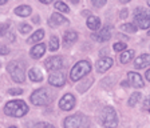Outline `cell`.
<instances>
[{"label": "cell", "instance_id": "1", "mask_svg": "<svg viewBox=\"0 0 150 128\" xmlns=\"http://www.w3.org/2000/svg\"><path fill=\"white\" fill-rule=\"evenodd\" d=\"M4 112L6 115L12 116V118H22L23 115L28 112V107L23 100H12L6 104Z\"/></svg>", "mask_w": 150, "mask_h": 128}, {"label": "cell", "instance_id": "2", "mask_svg": "<svg viewBox=\"0 0 150 128\" xmlns=\"http://www.w3.org/2000/svg\"><path fill=\"white\" fill-rule=\"evenodd\" d=\"M100 123L106 128H117L118 125V116L112 107H105L100 112Z\"/></svg>", "mask_w": 150, "mask_h": 128}, {"label": "cell", "instance_id": "3", "mask_svg": "<svg viewBox=\"0 0 150 128\" xmlns=\"http://www.w3.org/2000/svg\"><path fill=\"white\" fill-rule=\"evenodd\" d=\"M91 71V64L87 60H81L72 67L71 73H70V78L72 81H78L83 78L84 75H87L88 72Z\"/></svg>", "mask_w": 150, "mask_h": 128}, {"label": "cell", "instance_id": "4", "mask_svg": "<svg viewBox=\"0 0 150 128\" xmlns=\"http://www.w3.org/2000/svg\"><path fill=\"white\" fill-rule=\"evenodd\" d=\"M51 100H52V94L48 88L36 90L31 95V101L35 106H46V104L51 103Z\"/></svg>", "mask_w": 150, "mask_h": 128}, {"label": "cell", "instance_id": "5", "mask_svg": "<svg viewBox=\"0 0 150 128\" xmlns=\"http://www.w3.org/2000/svg\"><path fill=\"white\" fill-rule=\"evenodd\" d=\"M7 71L11 75L13 81L16 83H23L24 81V66L19 62H9L7 66Z\"/></svg>", "mask_w": 150, "mask_h": 128}, {"label": "cell", "instance_id": "6", "mask_svg": "<svg viewBox=\"0 0 150 128\" xmlns=\"http://www.w3.org/2000/svg\"><path fill=\"white\" fill-rule=\"evenodd\" d=\"M88 124H90L88 119L84 115H82V113L69 116L63 123L64 128H87Z\"/></svg>", "mask_w": 150, "mask_h": 128}, {"label": "cell", "instance_id": "7", "mask_svg": "<svg viewBox=\"0 0 150 128\" xmlns=\"http://www.w3.org/2000/svg\"><path fill=\"white\" fill-rule=\"evenodd\" d=\"M135 23L142 29L150 28V15L144 8H137L135 10Z\"/></svg>", "mask_w": 150, "mask_h": 128}, {"label": "cell", "instance_id": "8", "mask_svg": "<svg viewBox=\"0 0 150 128\" xmlns=\"http://www.w3.org/2000/svg\"><path fill=\"white\" fill-rule=\"evenodd\" d=\"M44 66L48 71H59L63 66H64V63H63V57L62 56H51L44 62Z\"/></svg>", "mask_w": 150, "mask_h": 128}, {"label": "cell", "instance_id": "9", "mask_svg": "<svg viewBox=\"0 0 150 128\" xmlns=\"http://www.w3.org/2000/svg\"><path fill=\"white\" fill-rule=\"evenodd\" d=\"M48 81H50V84L54 85V87H62L66 83V76L62 71H55L50 75Z\"/></svg>", "mask_w": 150, "mask_h": 128}, {"label": "cell", "instance_id": "10", "mask_svg": "<svg viewBox=\"0 0 150 128\" xmlns=\"http://www.w3.org/2000/svg\"><path fill=\"white\" fill-rule=\"evenodd\" d=\"M75 106V97L71 94H67L59 100V107L64 111H71Z\"/></svg>", "mask_w": 150, "mask_h": 128}, {"label": "cell", "instance_id": "11", "mask_svg": "<svg viewBox=\"0 0 150 128\" xmlns=\"http://www.w3.org/2000/svg\"><path fill=\"white\" fill-rule=\"evenodd\" d=\"M91 38L97 41L105 43V41H107L110 38H111V29H110V27H105V28H102L99 32L91 35Z\"/></svg>", "mask_w": 150, "mask_h": 128}, {"label": "cell", "instance_id": "12", "mask_svg": "<svg viewBox=\"0 0 150 128\" xmlns=\"http://www.w3.org/2000/svg\"><path fill=\"white\" fill-rule=\"evenodd\" d=\"M127 79H129V83H130L131 87H135V88L144 87V79L141 78V75L137 73V72H129Z\"/></svg>", "mask_w": 150, "mask_h": 128}, {"label": "cell", "instance_id": "13", "mask_svg": "<svg viewBox=\"0 0 150 128\" xmlns=\"http://www.w3.org/2000/svg\"><path fill=\"white\" fill-rule=\"evenodd\" d=\"M112 66V59L111 57H100L99 60L97 62V71L103 73L106 72L107 69H110Z\"/></svg>", "mask_w": 150, "mask_h": 128}, {"label": "cell", "instance_id": "14", "mask_svg": "<svg viewBox=\"0 0 150 128\" xmlns=\"http://www.w3.org/2000/svg\"><path fill=\"white\" fill-rule=\"evenodd\" d=\"M147 66H150V55L149 53H142L139 57H137L134 62V67L137 69L146 68Z\"/></svg>", "mask_w": 150, "mask_h": 128}, {"label": "cell", "instance_id": "15", "mask_svg": "<svg viewBox=\"0 0 150 128\" xmlns=\"http://www.w3.org/2000/svg\"><path fill=\"white\" fill-rule=\"evenodd\" d=\"M44 51H46V45H44L43 43H39V44H36V45L32 47L30 55H31V57H34V59H40V57L43 56Z\"/></svg>", "mask_w": 150, "mask_h": 128}, {"label": "cell", "instance_id": "16", "mask_svg": "<svg viewBox=\"0 0 150 128\" xmlns=\"http://www.w3.org/2000/svg\"><path fill=\"white\" fill-rule=\"evenodd\" d=\"M67 22H69V20L66 19L64 16L59 15V13H52V15H51V19H50V25L51 27H58V25H62Z\"/></svg>", "mask_w": 150, "mask_h": 128}, {"label": "cell", "instance_id": "17", "mask_svg": "<svg viewBox=\"0 0 150 128\" xmlns=\"http://www.w3.org/2000/svg\"><path fill=\"white\" fill-rule=\"evenodd\" d=\"M78 39V34L75 31H66L64 35H63V43L66 45H71L72 43H75Z\"/></svg>", "mask_w": 150, "mask_h": 128}, {"label": "cell", "instance_id": "18", "mask_svg": "<svg viewBox=\"0 0 150 128\" xmlns=\"http://www.w3.org/2000/svg\"><path fill=\"white\" fill-rule=\"evenodd\" d=\"M28 78H30L31 81H36V83H39V81L43 80V75H42L40 69L36 68V67H34V68L30 69V72H28Z\"/></svg>", "mask_w": 150, "mask_h": 128}, {"label": "cell", "instance_id": "19", "mask_svg": "<svg viewBox=\"0 0 150 128\" xmlns=\"http://www.w3.org/2000/svg\"><path fill=\"white\" fill-rule=\"evenodd\" d=\"M87 27L91 31H98L100 28V20L97 16H88L87 19Z\"/></svg>", "mask_w": 150, "mask_h": 128}, {"label": "cell", "instance_id": "20", "mask_svg": "<svg viewBox=\"0 0 150 128\" xmlns=\"http://www.w3.org/2000/svg\"><path fill=\"white\" fill-rule=\"evenodd\" d=\"M32 12L31 10V7H28V6H19L15 8V13L18 16H22V17H27V16H30Z\"/></svg>", "mask_w": 150, "mask_h": 128}, {"label": "cell", "instance_id": "21", "mask_svg": "<svg viewBox=\"0 0 150 128\" xmlns=\"http://www.w3.org/2000/svg\"><path fill=\"white\" fill-rule=\"evenodd\" d=\"M43 38H44V31L43 29H38L36 32L32 34L31 38L28 39V43H38V41H40Z\"/></svg>", "mask_w": 150, "mask_h": 128}, {"label": "cell", "instance_id": "22", "mask_svg": "<svg viewBox=\"0 0 150 128\" xmlns=\"http://www.w3.org/2000/svg\"><path fill=\"white\" fill-rule=\"evenodd\" d=\"M134 51L133 50H129V51H125V52L121 55V63L122 64H127L129 62H130L133 57H134Z\"/></svg>", "mask_w": 150, "mask_h": 128}, {"label": "cell", "instance_id": "23", "mask_svg": "<svg viewBox=\"0 0 150 128\" xmlns=\"http://www.w3.org/2000/svg\"><path fill=\"white\" fill-rule=\"evenodd\" d=\"M121 29L125 32H129V34H134V32H137V25L134 23H125V24L121 25Z\"/></svg>", "mask_w": 150, "mask_h": 128}, {"label": "cell", "instance_id": "24", "mask_svg": "<svg viewBox=\"0 0 150 128\" xmlns=\"http://www.w3.org/2000/svg\"><path fill=\"white\" fill-rule=\"evenodd\" d=\"M48 48H50L51 52L58 51V48H59V40H58L56 36H51L50 38V41H48Z\"/></svg>", "mask_w": 150, "mask_h": 128}, {"label": "cell", "instance_id": "25", "mask_svg": "<svg viewBox=\"0 0 150 128\" xmlns=\"http://www.w3.org/2000/svg\"><path fill=\"white\" fill-rule=\"evenodd\" d=\"M55 8L58 11H60V12H64V13H69L70 12V8L67 4H64L63 1H56L55 3Z\"/></svg>", "mask_w": 150, "mask_h": 128}, {"label": "cell", "instance_id": "26", "mask_svg": "<svg viewBox=\"0 0 150 128\" xmlns=\"http://www.w3.org/2000/svg\"><path fill=\"white\" fill-rule=\"evenodd\" d=\"M141 99V94H138V92H134V94L130 96V99H129V106L130 107H134L135 104L139 101Z\"/></svg>", "mask_w": 150, "mask_h": 128}, {"label": "cell", "instance_id": "27", "mask_svg": "<svg viewBox=\"0 0 150 128\" xmlns=\"http://www.w3.org/2000/svg\"><path fill=\"white\" fill-rule=\"evenodd\" d=\"M112 48H114V51H117V52H121V51L126 50V44L125 43H115L112 45Z\"/></svg>", "mask_w": 150, "mask_h": 128}, {"label": "cell", "instance_id": "28", "mask_svg": "<svg viewBox=\"0 0 150 128\" xmlns=\"http://www.w3.org/2000/svg\"><path fill=\"white\" fill-rule=\"evenodd\" d=\"M19 29H20V32L22 34H28V32H31V25H28V24H20L19 25Z\"/></svg>", "mask_w": 150, "mask_h": 128}, {"label": "cell", "instance_id": "29", "mask_svg": "<svg viewBox=\"0 0 150 128\" xmlns=\"http://www.w3.org/2000/svg\"><path fill=\"white\" fill-rule=\"evenodd\" d=\"M9 28V24L8 23H3V24H0V36H3Z\"/></svg>", "mask_w": 150, "mask_h": 128}, {"label": "cell", "instance_id": "30", "mask_svg": "<svg viewBox=\"0 0 150 128\" xmlns=\"http://www.w3.org/2000/svg\"><path fill=\"white\" fill-rule=\"evenodd\" d=\"M34 128H55L52 124H48V123H38L34 125Z\"/></svg>", "mask_w": 150, "mask_h": 128}, {"label": "cell", "instance_id": "31", "mask_svg": "<svg viewBox=\"0 0 150 128\" xmlns=\"http://www.w3.org/2000/svg\"><path fill=\"white\" fill-rule=\"evenodd\" d=\"M9 53V48L4 44H0V55H8Z\"/></svg>", "mask_w": 150, "mask_h": 128}, {"label": "cell", "instance_id": "32", "mask_svg": "<svg viewBox=\"0 0 150 128\" xmlns=\"http://www.w3.org/2000/svg\"><path fill=\"white\" fill-rule=\"evenodd\" d=\"M9 95H22L23 94V90L22 88H12V90L8 91Z\"/></svg>", "mask_w": 150, "mask_h": 128}, {"label": "cell", "instance_id": "33", "mask_svg": "<svg viewBox=\"0 0 150 128\" xmlns=\"http://www.w3.org/2000/svg\"><path fill=\"white\" fill-rule=\"evenodd\" d=\"M106 1L107 0H91V3H93L95 7H103L106 4Z\"/></svg>", "mask_w": 150, "mask_h": 128}, {"label": "cell", "instance_id": "34", "mask_svg": "<svg viewBox=\"0 0 150 128\" xmlns=\"http://www.w3.org/2000/svg\"><path fill=\"white\" fill-rule=\"evenodd\" d=\"M126 15H127V10H122V12H121V17H126Z\"/></svg>", "mask_w": 150, "mask_h": 128}, {"label": "cell", "instance_id": "35", "mask_svg": "<svg viewBox=\"0 0 150 128\" xmlns=\"http://www.w3.org/2000/svg\"><path fill=\"white\" fill-rule=\"evenodd\" d=\"M145 78H146V80H147V81H150V69L146 72V75H145Z\"/></svg>", "mask_w": 150, "mask_h": 128}, {"label": "cell", "instance_id": "36", "mask_svg": "<svg viewBox=\"0 0 150 128\" xmlns=\"http://www.w3.org/2000/svg\"><path fill=\"white\" fill-rule=\"evenodd\" d=\"M39 1H42V3H44V4H50L52 0H39Z\"/></svg>", "mask_w": 150, "mask_h": 128}, {"label": "cell", "instance_id": "37", "mask_svg": "<svg viewBox=\"0 0 150 128\" xmlns=\"http://www.w3.org/2000/svg\"><path fill=\"white\" fill-rule=\"evenodd\" d=\"M8 0H0V6H3V4H6Z\"/></svg>", "mask_w": 150, "mask_h": 128}, {"label": "cell", "instance_id": "38", "mask_svg": "<svg viewBox=\"0 0 150 128\" xmlns=\"http://www.w3.org/2000/svg\"><path fill=\"white\" fill-rule=\"evenodd\" d=\"M71 1H72L74 4H78V3H79V0H71Z\"/></svg>", "mask_w": 150, "mask_h": 128}, {"label": "cell", "instance_id": "39", "mask_svg": "<svg viewBox=\"0 0 150 128\" xmlns=\"http://www.w3.org/2000/svg\"><path fill=\"white\" fill-rule=\"evenodd\" d=\"M122 3H129V1H130V0H121Z\"/></svg>", "mask_w": 150, "mask_h": 128}, {"label": "cell", "instance_id": "40", "mask_svg": "<svg viewBox=\"0 0 150 128\" xmlns=\"http://www.w3.org/2000/svg\"><path fill=\"white\" fill-rule=\"evenodd\" d=\"M147 35H149V36H150V29H149V32H147Z\"/></svg>", "mask_w": 150, "mask_h": 128}, {"label": "cell", "instance_id": "41", "mask_svg": "<svg viewBox=\"0 0 150 128\" xmlns=\"http://www.w3.org/2000/svg\"><path fill=\"white\" fill-rule=\"evenodd\" d=\"M147 4H149V7H150V0H149V1H147Z\"/></svg>", "mask_w": 150, "mask_h": 128}, {"label": "cell", "instance_id": "42", "mask_svg": "<svg viewBox=\"0 0 150 128\" xmlns=\"http://www.w3.org/2000/svg\"><path fill=\"white\" fill-rule=\"evenodd\" d=\"M9 128H16V127H9Z\"/></svg>", "mask_w": 150, "mask_h": 128}]
</instances>
